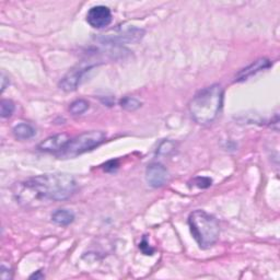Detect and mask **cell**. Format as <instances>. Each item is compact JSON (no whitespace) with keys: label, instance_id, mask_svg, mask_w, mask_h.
<instances>
[{"label":"cell","instance_id":"1","mask_svg":"<svg viewBox=\"0 0 280 280\" xmlns=\"http://www.w3.org/2000/svg\"><path fill=\"white\" fill-rule=\"evenodd\" d=\"M77 184L67 173L43 174L16 185L14 197L23 207H35L45 202H62L72 196Z\"/></svg>","mask_w":280,"mask_h":280},{"label":"cell","instance_id":"2","mask_svg":"<svg viewBox=\"0 0 280 280\" xmlns=\"http://www.w3.org/2000/svg\"><path fill=\"white\" fill-rule=\"evenodd\" d=\"M224 103V89L214 84L198 91L190 102L188 110L197 124L208 125L217 118Z\"/></svg>","mask_w":280,"mask_h":280},{"label":"cell","instance_id":"3","mask_svg":"<svg viewBox=\"0 0 280 280\" xmlns=\"http://www.w3.org/2000/svg\"><path fill=\"white\" fill-rule=\"evenodd\" d=\"M188 226L192 238L200 248L207 250L217 243L220 226L214 216L204 210H195L190 214Z\"/></svg>","mask_w":280,"mask_h":280},{"label":"cell","instance_id":"4","mask_svg":"<svg viewBox=\"0 0 280 280\" xmlns=\"http://www.w3.org/2000/svg\"><path fill=\"white\" fill-rule=\"evenodd\" d=\"M105 138H106V135H105L104 132H86L77 137L70 139L66 148L60 154V156L69 159V158H76L80 154H86L88 151L100 146L104 142Z\"/></svg>","mask_w":280,"mask_h":280},{"label":"cell","instance_id":"5","mask_svg":"<svg viewBox=\"0 0 280 280\" xmlns=\"http://www.w3.org/2000/svg\"><path fill=\"white\" fill-rule=\"evenodd\" d=\"M94 66H96L94 64H90L86 62L78 64L77 66H74V68L70 69L69 72L64 76V78L60 82V89L66 92L74 91L78 88L81 79L84 77V74L88 72V70Z\"/></svg>","mask_w":280,"mask_h":280},{"label":"cell","instance_id":"6","mask_svg":"<svg viewBox=\"0 0 280 280\" xmlns=\"http://www.w3.org/2000/svg\"><path fill=\"white\" fill-rule=\"evenodd\" d=\"M86 22L94 28H103L112 22V12L105 6H94L86 14Z\"/></svg>","mask_w":280,"mask_h":280},{"label":"cell","instance_id":"7","mask_svg":"<svg viewBox=\"0 0 280 280\" xmlns=\"http://www.w3.org/2000/svg\"><path fill=\"white\" fill-rule=\"evenodd\" d=\"M70 142V137L65 132L57 134V135L50 136L43 140L38 146V149L43 151V152L50 154H60L62 151L66 148V146Z\"/></svg>","mask_w":280,"mask_h":280},{"label":"cell","instance_id":"8","mask_svg":"<svg viewBox=\"0 0 280 280\" xmlns=\"http://www.w3.org/2000/svg\"><path fill=\"white\" fill-rule=\"evenodd\" d=\"M168 170L160 163H151L146 170V180L148 184L154 188H162L168 182Z\"/></svg>","mask_w":280,"mask_h":280},{"label":"cell","instance_id":"9","mask_svg":"<svg viewBox=\"0 0 280 280\" xmlns=\"http://www.w3.org/2000/svg\"><path fill=\"white\" fill-rule=\"evenodd\" d=\"M270 66H272L270 60H266V58H260V60H255L253 64H250V66L245 67L244 69L240 70L238 74H236V81H238H238L246 80L250 77H252V76L258 74V72L268 69Z\"/></svg>","mask_w":280,"mask_h":280},{"label":"cell","instance_id":"10","mask_svg":"<svg viewBox=\"0 0 280 280\" xmlns=\"http://www.w3.org/2000/svg\"><path fill=\"white\" fill-rule=\"evenodd\" d=\"M52 220L58 226H67L74 222V214L68 209H58L52 214Z\"/></svg>","mask_w":280,"mask_h":280},{"label":"cell","instance_id":"11","mask_svg":"<svg viewBox=\"0 0 280 280\" xmlns=\"http://www.w3.org/2000/svg\"><path fill=\"white\" fill-rule=\"evenodd\" d=\"M12 132L14 137L19 140H28L36 135L35 128L31 124H28V122H21V124L14 126Z\"/></svg>","mask_w":280,"mask_h":280},{"label":"cell","instance_id":"12","mask_svg":"<svg viewBox=\"0 0 280 280\" xmlns=\"http://www.w3.org/2000/svg\"><path fill=\"white\" fill-rule=\"evenodd\" d=\"M88 108H89V103H88V101L82 100V98H79V100H76L70 104L69 112L72 115L77 116V115H81V114L86 113Z\"/></svg>","mask_w":280,"mask_h":280},{"label":"cell","instance_id":"13","mask_svg":"<svg viewBox=\"0 0 280 280\" xmlns=\"http://www.w3.org/2000/svg\"><path fill=\"white\" fill-rule=\"evenodd\" d=\"M120 106L126 110H130V112H132V110H138L140 106H142V102L139 100H137L136 98H132V96H126L122 98L120 101Z\"/></svg>","mask_w":280,"mask_h":280},{"label":"cell","instance_id":"14","mask_svg":"<svg viewBox=\"0 0 280 280\" xmlns=\"http://www.w3.org/2000/svg\"><path fill=\"white\" fill-rule=\"evenodd\" d=\"M14 103L11 100H2L0 104V113L2 118H8L14 112Z\"/></svg>","mask_w":280,"mask_h":280},{"label":"cell","instance_id":"15","mask_svg":"<svg viewBox=\"0 0 280 280\" xmlns=\"http://www.w3.org/2000/svg\"><path fill=\"white\" fill-rule=\"evenodd\" d=\"M194 184L198 188H207L209 186H212V180L209 178H196L194 180Z\"/></svg>","mask_w":280,"mask_h":280},{"label":"cell","instance_id":"16","mask_svg":"<svg viewBox=\"0 0 280 280\" xmlns=\"http://www.w3.org/2000/svg\"><path fill=\"white\" fill-rule=\"evenodd\" d=\"M174 148V144L171 142H163L161 144H160V147L159 149H158V154H170L171 151L173 150Z\"/></svg>","mask_w":280,"mask_h":280},{"label":"cell","instance_id":"17","mask_svg":"<svg viewBox=\"0 0 280 280\" xmlns=\"http://www.w3.org/2000/svg\"><path fill=\"white\" fill-rule=\"evenodd\" d=\"M139 248L144 255H152L154 252V250L150 246L148 241H147V238H144L142 243L139 244Z\"/></svg>","mask_w":280,"mask_h":280},{"label":"cell","instance_id":"18","mask_svg":"<svg viewBox=\"0 0 280 280\" xmlns=\"http://www.w3.org/2000/svg\"><path fill=\"white\" fill-rule=\"evenodd\" d=\"M118 166H120V164H118V160H110V161L105 163V164H103L104 171L108 172V173L115 172L118 168Z\"/></svg>","mask_w":280,"mask_h":280},{"label":"cell","instance_id":"19","mask_svg":"<svg viewBox=\"0 0 280 280\" xmlns=\"http://www.w3.org/2000/svg\"><path fill=\"white\" fill-rule=\"evenodd\" d=\"M2 279L4 280L12 279V272H11L9 267H6L4 265H2Z\"/></svg>","mask_w":280,"mask_h":280},{"label":"cell","instance_id":"20","mask_svg":"<svg viewBox=\"0 0 280 280\" xmlns=\"http://www.w3.org/2000/svg\"><path fill=\"white\" fill-rule=\"evenodd\" d=\"M10 81H9V77H7V74H6L4 72H2V92L4 91L6 88L7 86H9Z\"/></svg>","mask_w":280,"mask_h":280},{"label":"cell","instance_id":"21","mask_svg":"<svg viewBox=\"0 0 280 280\" xmlns=\"http://www.w3.org/2000/svg\"><path fill=\"white\" fill-rule=\"evenodd\" d=\"M43 278H44V275L40 270H38L36 272H34L33 275L30 276V279H43Z\"/></svg>","mask_w":280,"mask_h":280}]
</instances>
